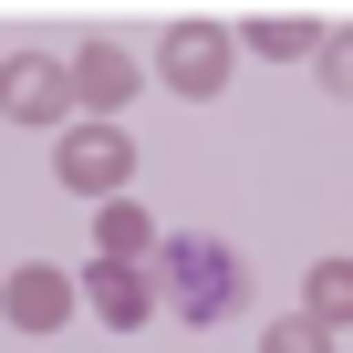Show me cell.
Here are the masks:
<instances>
[{
  "label": "cell",
  "mask_w": 353,
  "mask_h": 353,
  "mask_svg": "<svg viewBox=\"0 0 353 353\" xmlns=\"http://www.w3.org/2000/svg\"><path fill=\"white\" fill-rule=\"evenodd\" d=\"M145 281H156V312H176V322H239L250 312V260L229 250V239H208V229H176V239H156V260H145Z\"/></svg>",
  "instance_id": "obj_1"
},
{
  "label": "cell",
  "mask_w": 353,
  "mask_h": 353,
  "mask_svg": "<svg viewBox=\"0 0 353 353\" xmlns=\"http://www.w3.org/2000/svg\"><path fill=\"white\" fill-rule=\"evenodd\" d=\"M229 63H239V32L229 21H166V42H156V73L188 94V104H208L229 83Z\"/></svg>",
  "instance_id": "obj_2"
},
{
  "label": "cell",
  "mask_w": 353,
  "mask_h": 353,
  "mask_svg": "<svg viewBox=\"0 0 353 353\" xmlns=\"http://www.w3.org/2000/svg\"><path fill=\"white\" fill-rule=\"evenodd\" d=\"M52 176H63L73 198H94V208H104V198H125V176H135V145H125L114 125H73V135L52 145Z\"/></svg>",
  "instance_id": "obj_3"
},
{
  "label": "cell",
  "mask_w": 353,
  "mask_h": 353,
  "mask_svg": "<svg viewBox=\"0 0 353 353\" xmlns=\"http://www.w3.org/2000/svg\"><path fill=\"white\" fill-rule=\"evenodd\" d=\"M0 114H11V125H63L73 114V63L11 52V63H0Z\"/></svg>",
  "instance_id": "obj_4"
},
{
  "label": "cell",
  "mask_w": 353,
  "mask_h": 353,
  "mask_svg": "<svg viewBox=\"0 0 353 353\" xmlns=\"http://www.w3.org/2000/svg\"><path fill=\"white\" fill-rule=\"evenodd\" d=\"M0 312H11L21 332H63V322L83 312V281H73V270H52V260H21L11 281H0Z\"/></svg>",
  "instance_id": "obj_5"
},
{
  "label": "cell",
  "mask_w": 353,
  "mask_h": 353,
  "mask_svg": "<svg viewBox=\"0 0 353 353\" xmlns=\"http://www.w3.org/2000/svg\"><path fill=\"white\" fill-rule=\"evenodd\" d=\"M83 291H94V322H114V332L156 322V281H145L135 260H94V270H83Z\"/></svg>",
  "instance_id": "obj_6"
},
{
  "label": "cell",
  "mask_w": 353,
  "mask_h": 353,
  "mask_svg": "<svg viewBox=\"0 0 353 353\" xmlns=\"http://www.w3.org/2000/svg\"><path fill=\"white\" fill-rule=\"evenodd\" d=\"M125 94H135V52H114V42H83V52H73V104H94V125H104Z\"/></svg>",
  "instance_id": "obj_7"
},
{
  "label": "cell",
  "mask_w": 353,
  "mask_h": 353,
  "mask_svg": "<svg viewBox=\"0 0 353 353\" xmlns=\"http://www.w3.org/2000/svg\"><path fill=\"white\" fill-rule=\"evenodd\" d=\"M239 42H250L260 63H312V52H322V21H312V11H260V21H239Z\"/></svg>",
  "instance_id": "obj_8"
},
{
  "label": "cell",
  "mask_w": 353,
  "mask_h": 353,
  "mask_svg": "<svg viewBox=\"0 0 353 353\" xmlns=\"http://www.w3.org/2000/svg\"><path fill=\"white\" fill-rule=\"evenodd\" d=\"M94 239H104V260H156V219L135 208V198H104V219H94Z\"/></svg>",
  "instance_id": "obj_9"
},
{
  "label": "cell",
  "mask_w": 353,
  "mask_h": 353,
  "mask_svg": "<svg viewBox=\"0 0 353 353\" xmlns=\"http://www.w3.org/2000/svg\"><path fill=\"white\" fill-rule=\"evenodd\" d=\"M301 312H312L322 332H343V322H353V260H312V270H301Z\"/></svg>",
  "instance_id": "obj_10"
},
{
  "label": "cell",
  "mask_w": 353,
  "mask_h": 353,
  "mask_svg": "<svg viewBox=\"0 0 353 353\" xmlns=\"http://www.w3.org/2000/svg\"><path fill=\"white\" fill-rule=\"evenodd\" d=\"M260 353H332V332H322L312 312H281V322L260 332Z\"/></svg>",
  "instance_id": "obj_11"
},
{
  "label": "cell",
  "mask_w": 353,
  "mask_h": 353,
  "mask_svg": "<svg viewBox=\"0 0 353 353\" xmlns=\"http://www.w3.org/2000/svg\"><path fill=\"white\" fill-rule=\"evenodd\" d=\"M312 73H322V94L343 104V94H353V32H322V52H312Z\"/></svg>",
  "instance_id": "obj_12"
}]
</instances>
